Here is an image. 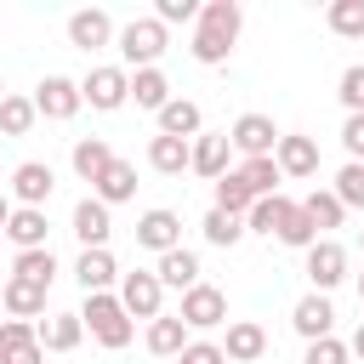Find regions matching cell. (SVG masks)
Wrapping results in <instances>:
<instances>
[{
  "label": "cell",
  "instance_id": "1",
  "mask_svg": "<svg viewBox=\"0 0 364 364\" xmlns=\"http://www.w3.org/2000/svg\"><path fill=\"white\" fill-rule=\"evenodd\" d=\"M239 28H245V6H239V0H205V6H199V23H193V46H188L193 63H205V68L228 63Z\"/></svg>",
  "mask_w": 364,
  "mask_h": 364
},
{
  "label": "cell",
  "instance_id": "2",
  "mask_svg": "<svg viewBox=\"0 0 364 364\" xmlns=\"http://www.w3.org/2000/svg\"><path fill=\"white\" fill-rule=\"evenodd\" d=\"M80 318H85V330H91V341H97V347H108V353H119V347H131V336H136V318L125 313V301H119L114 290H97V296H85V307H80Z\"/></svg>",
  "mask_w": 364,
  "mask_h": 364
},
{
  "label": "cell",
  "instance_id": "3",
  "mask_svg": "<svg viewBox=\"0 0 364 364\" xmlns=\"http://www.w3.org/2000/svg\"><path fill=\"white\" fill-rule=\"evenodd\" d=\"M165 46H171V28H165L159 17H131V23L119 28V57H125V68H159Z\"/></svg>",
  "mask_w": 364,
  "mask_h": 364
},
{
  "label": "cell",
  "instance_id": "4",
  "mask_svg": "<svg viewBox=\"0 0 364 364\" xmlns=\"http://www.w3.org/2000/svg\"><path fill=\"white\" fill-rule=\"evenodd\" d=\"M80 97H85L97 114H114V108L131 102V74H125L119 63H102V68H91V74L80 80Z\"/></svg>",
  "mask_w": 364,
  "mask_h": 364
},
{
  "label": "cell",
  "instance_id": "5",
  "mask_svg": "<svg viewBox=\"0 0 364 364\" xmlns=\"http://www.w3.org/2000/svg\"><path fill=\"white\" fill-rule=\"evenodd\" d=\"M34 108H40V119H74V114L85 108L80 80H68V74H46V80L34 85Z\"/></svg>",
  "mask_w": 364,
  "mask_h": 364
},
{
  "label": "cell",
  "instance_id": "6",
  "mask_svg": "<svg viewBox=\"0 0 364 364\" xmlns=\"http://www.w3.org/2000/svg\"><path fill=\"white\" fill-rule=\"evenodd\" d=\"M119 301H125V313L131 318H159V301H165V284H159V273L154 267H136V273H125L119 279Z\"/></svg>",
  "mask_w": 364,
  "mask_h": 364
},
{
  "label": "cell",
  "instance_id": "7",
  "mask_svg": "<svg viewBox=\"0 0 364 364\" xmlns=\"http://www.w3.org/2000/svg\"><path fill=\"white\" fill-rule=\"evenodd\" d=\"M176 318H182L188 330H216V324H228V296H222L216 284H205V279H199V284L182 296Z\"/></svg>",
  "mask_w": 364,
  "mask_h": 364
},
{
  "label": "cell",
  "instance_id": "8",
  "mask_svg": "<svg viewBox=\"0 0 364 364\" xmlns=\"http://www.w3.org/2000/svg\"><path fill=\"white\" fill-rule=\"evenodd\" d=\"M279 136H284V131H279L267 114H239V119H233V131H228V142H233L245 159H267V154L279 148Z\"/></svg>",
  "mask_w": 364,
  "mask_h": 364
},
{
  "label": "cell",
  "instance_id": "9",
  "mask_svg": "<svg viewBox=\"0 0 364 364\" xmlns=\"http://www.w3.org/2000/svg\"><path fill=\"white\" fill-rule=\"evenodd\" d=\"M51 188H57V171H51L46 159H23V165L11 171V205H34V210H46Z\"/></svg>",
  "mask_w": 364,
  "mask_h": 364
},
{
  "label": "cell",
  "instance_id": "10",
  "mask_svg": "<svg viewBox=\"0 0 364 364\" xmlns=\"http://www.w3.org/2000/svg\"><path fill=\"white\" fill-rule=\"evenodd\" d=\"M136 245H142V250H154V256L176 250V245H182V216H176V210H165V205L142 210V216H136Z\"/></svg>",
  "mask_w": 364,
  "mask_h": 364
},
{
  "label": "cell",
  "instance_id": "11",
  "mask_svg": "<svg viewBox=\"0 0 364 364\" xmlns=\"http://www.w3.org/2000/svg\"><path fill=\"white\" fill-rule=\"evenodd\" d=\"M290 324H296L301 341H324V336H336V307H330V296L307 290V296L290 307Z\"/></svg>",
  "mask_w": 364,
  "mask_h": 364
},
{
  "label": "cell",
  "instance_id": "12",
  "mask_svg": "<svg viewBox=\"0 0 364 364\" xmlns=\"http://www.w3.org/2000/svg\"><path fill=\"white\" fill-rule=\"evenodd\" d=\"M0 364H46V347L28 318H0Z\"/></svg>",
  "mask_w": 364,
  "mask_h": 364
},
{
  "label": "cell",
  "instance_id": "13",
  "mask_svg": "<svg viewBox=\"0 0 364 364\" xmlns=\"http://www.w3.org/2000/svg\"><path fill=\"white\" fill-rule=\"evenodd\" d=\"M108 40H119V34H114V17H108L102 6H80V11L68 17V46H80V51H102Z\"/></svg>",
  "mask_w": 364,
  "mask_h": 364
},
{
  "label": "cell",
  "instance_id": "14",
  "mask_svg": "<svg viewBox=\"0 0 364 364\" xmlns=\"http://www.w3.org/2000/svg\"><path fill=\"white\" fill-rule=\"evenodd\" d=\"M307 279H313L318 296H330V290L347 279V250H341L336 239H318V245L307 250Z\"/></svg>",
  "mask_w": 364,
  "mask_h": 364
},
{
  "label": "cell",
  "instance_id": "15",
  "mask_svg": "<svg viewBox=\"0 0 364 364\" xmlns=\"http://www.w3.org/2000/svg\"><path fill=\"white\" fill-rule=\"evenodd\" d=\"M108 233H114V216H108V205L91 193V199H80L74 205V239L85 245V250H108Z\"/></svg>",
  "mask_w": 364,
  "mask_h": 364
},
{
  "label": "cell",
  "instance_id": "16",
  "mask_svg": "<svg viewBox=\"0 0 364 364\" xmlns=\"http://www.w3.org/2000/svg\"><path fill=\"white\" fill-rule=\"evenodd\" d=\"M228 154H233L228 131H199V136H193V176L222 182V176H228Z\"/></svg>",
  "mask_w": 364,
  "mask_h": 364
},
{
  "label": "cell",
  "instance_id": "17",
  "mask_svg": "<svg viewBox=\"0 0 364 364\" xmlns=\"http://www.w3.org/2000/svg\"><path fill=\"white\" fill-rule=\"evenodd\" d=\"M34 336H40L46 353H74V347L85 341V318H80V313H46V318L34 324Z\"/></svg>",
  "mask_w": 364,
  "mask_h": 364
},
{
  "label": "cell",
  "instance_id": "18",
  "mask_svg": "<svg viewBox=\"0 0 364 364\" xmlns=\"http://www.w3.org/2000/svg\"><path fill=\"white\" fill-rule=\"evenodd\" d=\"M273 159H279L284 176H313V171H318V142L301 136V131H284L279 148H273Z\"/></svg>",
  "mask_w": 364,
  "mask_h": 364
},
{
  "label": "cell",
  "instance_id": "19",
  "mask_svg": "<svg viewBox=\"0 0 364 364\" xmlns=\"http://www.w3.org/2000/svg\"><path fill=\"white\" fill-rule=\"evenodd\" d=\"M222 353H228V364H256V358L267 353V330H262L256 318H233V324H228Z\"/></svg>",
  "mask_w": 364,
  "mask_h": 364
},
{
  "label": "cell",
  "instance_id": "20",
  "mask_svg": "<svg viewBox=\"0 0 364 364\" xmlns=\"http://www.w3.org/2000/svg\"><path fill=\"white\" fill-rule=\"evenodd\" d=\"M154 119H159V136H182V142H193V136L205 131V114H199V102H188V97H171Z\"/></svg>",
  "mask_w": 364,
  "mask_h": 364
},
{
  "label": "cell",
  "instance_id": "21",
  "mask_svg": "<svg viewBox=\"0 0 364 364\" xmlns=\"http://www.w3.org/2000/svg\"><path fill=\"white\" fill-rule=\"evenodd\" d=\"M154 273H159L165 290H182V296H188V290L199 284V256H193L188 245H176V250H165V256L154 262Z\"/></svg>",
  "mask_w": 364,
  "mask_h": 364
},
{
  "label": "cell",
  "instance_id": "22",
  "mask_svg": "<svg viewBox=\"0 0 364 364\" xmlns=\"http://www.w3.org/2000/svg\"><path fill=\"white\" fill-rule=\"evenodd\" d=\"M46 290H51V284H34V279H6V284H0V307H6L11 318H40V313H46Z\"/></svg>",
  "mask_w": 364,
  "mask_h": 364
},
{
  "label": "cell",
  "instance_id": "23",
  "mask_svg": "<svg viewBox=\"0 0 364 364\" xmlns=\"http://www.w3.org/2000/svg\"><path fill=\"white\" fill-rule=\"evenodd\" d=\"M91 193H97L108 210H114V205H125V199H136V165H131V159H114V165L91 182Z\"/></svg>",
  "mask_w": 364,
  "mask_h": 364
},
{
  "label": "cell",
  "instance_id": "24",
  "mask_svg": "<svg viewBox=\"0 0 364 364\" xmlns=\"http://www.w3.org/2000/svg\"><path fill=\"white\" fill-rule=\"evenodd\" d=\"M46 233H51V222H46V210H34V205H17L11 222H6V239H11L17 250H46Z\"/></svg>",
  "mask_w": 364,
  "mask_h": 364
},
{
  "label": "cell",
  "instance_id": "25",
  "mask_svg": "<svg viewBox=\"0 0 364 364\" xmlns=\"http://www.w3.org/2000/svg\"><path fill=\"white\" fill-rule=\"evenodd\" d=\"M74 279H80V290H85V296H97V290H114V279H125V273L114 267V256H108V250H80Z\"/></svg>",
  "mask_w": 364,
  "mask_h": 364
},
{
  "label": "cell",
  "instance_id": "26",
  "mask_svg": "<svg viewBox=\"0 0 364 364\" xmlns=\"http://www.w3.org/2000/svg\"><path fill=\"white\" fill-rule=\"evenodd\" d=\"M188 341H193V330H188L176 313H159V318L148 324V353H154V358H182Z\"/></svg>",
  "mask_w": 364,
  "mask_h": 364
},
{
  "label": "cell",
  "instance_id": "27",
  "mask_svg": "<svg viewBox=\"0 0 364 364\" xmlns=\"http://www.w3.org/2000/svg\"><path fill=\"white\" fill-rule=\"evenodd\" d=\"M68 159H74V176H80V182H97V176H102V171H108L119 154L108 148V136H80Z\"/></svg>",
  "mask_w": 364,
  "mask_h": 364
},
{
  "label": "cell",
  "instance_id": "28",
  "mask_svg": "<svg viewBox=\"0 0 364 364\" xmlns=\"http://www.w3.org/2000/svg\"><path fill=\"white\" fill-rule=\"evenodd\" d=\"M148 165H154L159 176H182V171H193V142H182V136H154V142H148Z\"/></svg>",
  "mask_w": 364,
  "mask_h": 364
},
{
  "label": "cell",
  "instance_id": "29",
  "mask_svg": "<svg viewBox=\"0 0 364 364\" xmlns=\"http://www.w3.org/2000/svg\"><path fill=\"white\" fill-rule=\"evenodd\" d=\"M296 210V199H284V193H267V199H256L250 205V216H245V233H267V239H279V228H284V216Z\"/></svg>",
  "mask_w": 364,
  "mask_h": 364
},
{
  "label": "cell",
  "instance_id": "30",
  "mask_svg": "<svg viewBox=\"0 0 364 364\" xmlns=\"http://www.w3.org/2000/svg\"><path fill=\"white\" fill-rule=\"evenodd\" d=\"M131 102L148 108V114H159V108L171 102V80H165V68H136V74H131Z\"/></svg>",
  "mask_w": 364,
  "mask_h": 364
},
{
  "label": "cell",
  "instance_id": "31",
  "mask_svg": "<svg viewBox=\"0 0 364 364\" xmlns=\"http://www.w3.org/2000/svg\"><path fill=\"white\" fill-rule=\"evenodd\" d=\"M199 233H205V245H216V250H233L239 239H245V216H228V210H205V222H199Z\"/></svg>",
  "mask_w": 364,
  "mask_h": 364
},
{
  "label": "cell",
  "instance_id": "32",
  "mask_svg": "<svg viewBox=\"0 0 364 364\" xmlns=\"http://www.w3.org/2000/svg\"><path fill=\"white\" fill-rule=\"evenodd\" d=\"M250 205H256V193H250L245 171H228V176L216 182V210H228V216H250Z\"/></svg>",
  "mask_w": 364,
  "mask_h": 364
},
{
  "label": "cell",
  "instance_id": "33",
  "mask_svg": "<svg viewBox=\"0 0 364 364\" xmlns=\"http://www.w3.org/2000/svg\"><path fill=\"white\" fill-rule=\"evenodd\" d=\"M301 210H307V222L318 228V233H330V228H341V216H347V205L330 193V188H313L307 199H301Z\"/></svg>",
  "mask_w": 364,
  "mask_h": 364
},
{
  "label": "cell",
  "instance_id": "34",
  "mask_svg": "<svg viewBox=\"0 0 364 364\" xmlns=\"http://www.w3.org/2000/svg\"><path fill=\"white\" fill-rule=\"evenodd\" d=\"M11 279L51 284V279H57V256H51V245H46V250H17V256H11Z\"/></svg>",
  "mask_w": 364,
  "mask_h": 364
},
{
  "label": "cell",
  "instance_id": "35",
  "mask_svg": "<svg viewBox=\"0 0 364 364\" xmlns=\"http://www.w3.org/2000/svg\"><path fill=\"white\" fill-rule=\"evenodd\" d=\"M34 119H40L34 97H6V102H0V136H28Z\"/></svg>",
  "mask_w": 364,
  "mask_h": 364
},
{
  "label": "cell",
  "instance_id": "36",
  "mask_svg": "<svg viewBox=\"0 0 364 364\" xmlns=\"http://www.w3.org/2000/svg\"><path fill=\"white\" fill-rule=\"evenodd\" d=\"M324 23H330V34H341V40H364V0H330Z\"/></svg>",
  "mask_w": 364,
  "mask_h": 364
},
{
  "label": "cell",
  "instance_id": "37",
  "mask_svg": "<svg viewBox=\"0 0 364 364\" xmlns=\"http://www.w3.org/2000/svg\"><path fill=\"white\" fill-rule=\"evenodd\" d=\"M239 171H245V182H250V193H256V199L279 193V182H284V171H279V159H273V154H267V159H245Z\"/></svg>",
  "mask_w": 364,
  "mask_h": 364
},
{
  "label": "cell",
  "instance_id": "38",
  "mask_svg": "<svg viewBox=\"0 0 364 364\" xmlns=\"http://www.w3.org/2000/svg\"><path fill=\"white\" fill-rule=\"evenodd\" d=\"M279 245H290V250H313V245H318V228L307 222L301 199H296V210L284 216V228H279Z\"/></svg>",
  "mask_w": 364,
  "mask_h": 364
},
{
  "label": "cell",
  "instance_id": "39",
  "mask_svg": "<svg viewBox=\"0 0 364 364\" xmlns=\"http://www.w3.org/2000/svg\"><path fill=\"white\" fill-rule=\"evenodd\" d=\"M330 193H336L347 210H364V165H358V159H347V165L336 171V188H330Z\"/></svg>",
  "mask_w": 364,
  "mask_h": 364
},
{
  "label": "cell",
  "instance_id": "40",
  "mask_svg": "<svg viewBox=\"0 0 364 364\" xmlns=\"http://www.w3.org/2000/svg\"><path fill=\"white\" fill-rule=\"evenodd\" d=\"M301 364H353V347H347V341H336V336H324V341H307Z\"/></svg>",
  "mask_w": 364,
  "mask_h": 364
},
{
  "label": "cell",
  "instance_id": "41",
  "mask_svg": "<svg viewBox=\"0 0 364 364\" xmlns=\"http://www.w3.org/2000/svg\"><path fill=\"white\" fill-rule=\"evenodd\" d=\"M336 97H341L347 114H364V63H353V68L341 74V91H336Z\"/></svg>",
  "mask_w": 364,
  "mask_h": 364
},
{
  "label": "cell",
  "instance_id": "42",
  "mask_svg": "<svg viewBox=\"0 0 364 364\" xmlns=\"http://www.w3.org/2000/svg\"><path fill=\"white\" fill-rule=\"evenodd\" d=\"M154 17H159L165 28H171V23H199V6H193V0H159Z\"/></svg>",
  "mask_w": 364,
  "mask_h": 364
},
{
  "label": "cell",
  "instance_id": "43",
  "mask_svg": "<svg viewBox=\"0 0 364 364\" xmlns=\"http://www.w3.org/2000/svg\"><path fill=\"white\" fill-rule=\"evenodd\" d=\"M176 364H228V353H222V341H188Z\"/></svg>",
  "mask_w": 364,
  "mask_h": 364
},
{
  "label": "cell",
  "instance_id": "44",
  "mask_svg": "<svg viewBox=\"0 0 364 364\" xmlns=\"http://www.w3.org/2000/svg\"><path fill=\"white\" fill-rule=\"evenodd\" d=\"M341 148H347V159L364 165V114H347L341 119Z\"/></svg>",
  "mask_w": 364,
  "mask_h": 364
},
{
  "label": "cell",
  "instance_id": "45",
  "mask_svg": "<svg viewBox=\"0 0 364 364\" xmlns=\"http://www.w3.org/2000/svg\"><path fill=\"white\" fill-rule=\"evenodd\" d=\"M347 347H353V358H364V318H358V330H353V341H347Z\"/></svg>",
  "mask_w": 364,
  "mask_h": 364
},
{
  "label": "cell",
  "instance_id": "46",
  "mask_svg": "<svg viewBox=\"0 0 364 364\" xmlns=\"http://www.w3.org/2000/svg\"><path fill=\"white\" fill-rule=\"evenodd\" d=\"M11 210H17V205H11V193H0V228L11 222Z\"/></svg>",
  "mask_w": 364,
  "mask_h": 364
},
{
  "label": "cell",
  "instance_id": "47",
  "mask_svg": "<svg viewBox=\"0 0 364 364\" xmlns=\"http://www.w3.org/2000/svg\"><path fill=\"white\" fill-rule=\"evenodd\" d=\"M358 301H364V273H358Z\"/></svg>",
  "mask_w": 364,
  "mask_h": 364
},
{
  "label": "cell",
  "instance_id": "48",
  "mask_svg": "<svg viewBox=\"0 0 364 364\" xmlns=\"http://www.w3.org/2000/svg\"><path fill=\"white\" fill-rule=\"evenodd\" d=\"M6 97H11V91H6V80H0V102H6Z\"/></svg>",
  "mask_w": 364,
  "mask_h": 364
},
{
  "label": "cell",
  "instance_id": "49",
  "mask_svg": "<svg viewBox=\"0 0 364 364\" xmlns=\"http://www.w3.org/2000/svg\"><path fill=\"white\" fill-rule=\"evenodd\" d=\"M358 245H364V239H358Z\"/></svg>",
  "mask_w": 364,
  "mask_h": 364
},
{
  "label": "cell",
  "instance_id": "50",
  "mask_svg": "<svg viewBox=\"0 0 364 364\" xmlns=\"http://www.w3.org/2000/svg\"><path fill=\"white\" fill-rule=\"evenodd\" d=\"M0 233H6V228H0Z\"/></svg>",
  "mask_w": 364,
  "mask_h": 364
}]
</instances>
